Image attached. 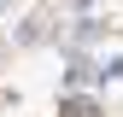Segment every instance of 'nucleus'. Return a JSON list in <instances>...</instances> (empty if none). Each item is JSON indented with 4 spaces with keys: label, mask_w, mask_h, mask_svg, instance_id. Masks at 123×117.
I'll use <instances>...</instances> for the list:
<instances>
[{
    "label": "nucleus",
    "mask_w": 123,
    "mask_h": 117,
    "mask_svg": "<svg viewBox=\"0 0 123 117\" xmlns=\"http://www.w3.org/2000/svg\"><path fill=\"white\" fill-rule=\"evenodd\" d=\"M59 117H100V105L76 94V99H65V105H59Z\"/></svg>",
    "instance_id": "f257e3e1"
},
{
    "label": "nucleus",
    "mask_w": 123,
    "mask_h": 117,
    "mask_svg": "<svg viewBox=\"0 0 123 117\" xmlns=\"http://www.w3.org/2000/svg\"><path fill=\"white\" fill-rule=\"evenodd\" d=\"M70 6H88V0H70Z\"/></svg>",
    "instance_id": "f03ea898"
}]
</instances>
